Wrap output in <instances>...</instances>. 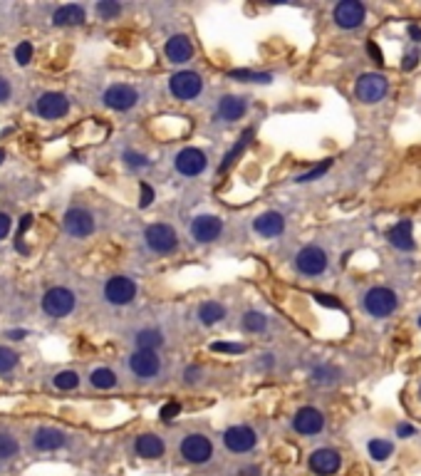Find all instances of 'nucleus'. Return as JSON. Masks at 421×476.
<instances>
[{"mask_svg": "<svg viewBox=\"0 0 421 476\" xmlns=\"http://www.w3.org/2000/svg\"><path fill=\"white\" fill-rule=\"evenodd\" d=\"M292 429L303 434V437H312V434H320L324 429V414L315 407H300L292 417Z\"/></svg>", "mask_w": 421, "mask_h": 476, "instance_id": "nucleus-11", "label": "nucleus"}, {"mask_svg": "<svg viewBox=\"0 0 421 476\" xmlns=\"http://www.w3.org/2000/svg\"><path fill=\"white\" fill-rule=\"evenodd\" d=\"M33 444H35V449H40V451H55L67 444V434L62 429H55V427H40V429L35 431Z\"/></svg>", "mask_w": 421, "mask_h": 476, "instance_id": "nucleus-23", "label": "nucleus"}, {"mask_svg": "<svg viewBox=\"0 0 421 476\" xmlns=\"http://www.w3.org/2000/svg\"><path fill=\"white\" fill-rule=\"evenodd\" d=\"M3 159H5V151L0 149V164H3Z\"/></svg>", "mask_w": 421, "mask_h": 476, "instance_id": "nucleus-55", "label": "nucleus"}, {"mask_svg": "<svg viewBox=\"0 0 421 476\" xmlns=\"http://www.w3.org/2000/svg\"><path fill=\"white\" fill-rule=\"evenodd\" d=\"M97 13L102 15V18H117L119 13H122V5L119 3H114V0H102V3H97Z\"/></svg>", "mask_w": 421, "mask_h": 476, "instance_id": "nucleus-38", "label": "nucleus"}, {"mask_svg": "<svg viewBox=\"0 0 421 476\" xmlns=\"http://www.w3.org/2000/svg\"><path fill=\"white\" fill-rule=\"evenodd\" d=\"M419 327H421V318H419Z\"/></svg>", "mask_w": 421, "mask_h": 476, "instance_id": "nucleus-56", "label": "nucleus"}, {"mask_svg": "<svg viewBox=\"0 0 421 476\" xmlns=\"http://www.w3.org/2000/svg\"><path fill=\"white\" fill-rule=\"evenodd\" d=\"M129 370L134 372L136 377L151 379L162 370V360H159L156 353H151V350H136L129 358Z\"/></svg>", "mask_w": 421, "mask_h": 476, "instance_id": "nucleus-15", "label": "nucleus"}, {"mask_svg": "<svg viewBox=\"0 0 421 476\" xmlns=\"http://www.w3.org/2000/svg\"><path fill=\"white\" fill-rule=\"evenodd\" d=\"M220 234H223V221L218 216L203 214L191 221V236L196 243H214L216 238H220Z\"/></svg>", "mask_w": 421, "mask_h": 476, "instance_id": "nucleus-12", "label": "nucleus"}, {"mask_svg": "<svg viewBox=\"0 0 421 476\" xmlns=\"http://www.w3.org/2000/svg\"><path fill=\"white\" fill-rule=\"evenodd\" d=\"M144 241L146 246L154 251V253H174L176 246H179V236L176 231L168 226V223H151L149 229L144 231Z\"/></svg>", "mask_w": 421, "mask_h": 476, "instance_id": "nucleus-3", "label": "nucleus"}, {"mask_svg": "<svg viewBox=\"0 0 421 476\" xmlns=\"http://www.w3.org/2000/svg\"><path fill=\"white\" fill-rule=\"evenodd\" d=\"M174 166L179 174H183V177H199V174L208 166V157H206V151L196 149V147H186V149H181L176 154Z\"/></svg>", "mask_w": 421, "mask_h": 476, "instance_id": "nucleus-9", "label": "nucleus"}, {"mask_svg": "<svg viewBox=\"0 0 421 476\" xmlns=\"http://www.w3.org/2000/svg\"><path fill=\"white\" fill-rule=\"evenodd\" d=\"M75 305H77V298L67 288H50L42 295V310L52 318H65L75 310Z\"/></svg>", "mask_w": 421, "mask_h": 476, "instance_id": "nucleus-5", "label": "nucleus"}, {"mask_svg": "<svg viewBox=\"0 0 421 476\" xmlns=\"http://www.w3.org/2000/svg\"><path fill=\"white\" fill-rule=\"evenodd\" d=\"M134 451L142 459H162L164 451H166V444L156 434H139L134 442Z\"/></svg>", "mask_w": 421, "mask_h": 476, "instance_id": "nucleus-24", "label": "nucleus"}, {"mask_svg": "<svg viewBox=\"0 0 421 476\" xmlns=\"http://www.w3.org/2000/svg\"><path fill=\"white\" fill-rule=\"evenodd\" d=\"M268 327V318L258 310H251V313L243 315V330L248 333H260V330H266Z\"/></svg>", "mask_w": 421, "mask_h": 476, "instance_id": "nucleus-34", "label": "nucleus"}, {"mask_svg": "<svg viewBox=\"0 0 421 476\" xmlns=\"http://www.w3.org/2000/svg\"><path fill=\"white\" fill-rule=\"evenodd\" d=\"M246 112H248V99L246 97L226 95V97H220L216 114H218V119H223V122H238V119H243Z\"/></svg>", "mask_w": 421, "mask_h": 476, "instance_id": "nucleus-21", "label": "nucleus"}, {"mask_svg": "<svg viewBox=\"0 0 421 476\" xmlns=\"http://www.w3.org/2000/svg\"><path fill=\"white\" fill-rule=\"evenodd\" d=\"M251 137H253V129L243 131V137H240L238 142L233 144V149L228 151L226 157H223V162H220V171H228L235 162H238V157L243 154V151H246V147H248V142H251Z\"/></svg>", "mask_w": 421, "mask_h": 476, "instance_id": "nucleus-28", "label": "nucleus"}, {"mask_svg": "<svg viewBox=\"0 0 421 476\" xmlns=\"http://www.w3.org/2000/svg\"><path fill=\"white\" fill-rule=\"evenodd\" d=\"M310 377L315 385H332V382H337V377H340V370L332 365H320L310 372Z\"/></svg>", "mask_w": 421, "mask_h": 476, "instance_id": "nucleus-31", "label": "nucleus"}, {"mask_svg": "<svg viewBox=\"0 0 421 476\" xmlns=\"http://www.w3.org/2000/svg\"><path fill=\"white\" fill-rule=\"evenodd\" d=\"M414 434H416V427H414V424H407V422L396 424V437L409 439V437H414Z\"/></svg>", "mask_w": 421, "mask_h": 476, "instance_id": "nucleus-45", "label": "nucleus"}, {"mask_svg": "<svg viewBox=\"0 0 421 476\" xmlns=\"http://www.w3.org/2000/svg\"><path fill=\"white\" fill-rule=\"evenodd\" d=\"M10 226H13V223H10V216L0 211V241H3V238L10 234Z\"/></svg>", "mask_w": 421, "mask_h": 476, "instance_id": "nucleus-48", "label": "nucleus"}, {"mask_svg": "<svg viewBox=\"0 0 421 476\" xmlns=\"http://www.w3.org/2000/svg\"><path fill=\"white\" fill-rule=\"evenodd\" d=\"M134 342L139 350H151V353H156V347L164 345V335L159 333V330L146 327V330H139V333H136Z\"/></svg>", "mask_w": 421, "mask_h": 476, "instance_id": "nucleus-27", "label": "nucleus"}, {"mask_svg": "<svg viewBox=\"0 0 421 476\" xmlns=\"http://www.w3.org/2000/svg\"><path fill=\"white\" fill-rule=\"evenodd\" d=\"M335 23L340 27H344V30H355V27H359L364 23V15H367V10H364V5L359 3V0H342L340 5H335Z\"/></svg>", "mask_w": 421, "mask_h": 476, "instance_id": "nucleus-13", "label": "nucleus"}, {"mask_svg": "<svg viewBox=\"0 0 421 476\" xmlns=\"http://www.w3.org/2000/svg\"><path fill=\"white\" fill-rule=\"evenodd\" d=\"M367 449H370V457L374 459V462H387V459L394 454V444L387 442V439H372V442L367 444Z\"/></svg>", "mask_w": 421, "mask_h": 476, "instance_id": "nucleus-30", "label": "nucleus"}, {"mask_svg": "<svg viewBox=\"0 0 421 476\" xmlns=\"http://www.w3.org/2000/svg\"><path fill=\"white\" fill-rule=\"evenodd\" d=\"M70 112V99L62 92H45L38 99V114L45 119H60Z\"/></svg>", "mask_w": 421, "mask_h": 476, "instance_id": "nucleus-18", "label": "nucleus"}, {"mask_svg": "<svg viewBox=\"0 0 421 476\" xmlns=\"http://www.w3.org/2000/svg\"><path fill=\"white\" fill-rule=\"evenodd\" d=\"M124 162L134 166V169H142V166H149V159L144 157V154H136V151H127L124 154Z\"/></svg>", "mask_w": 421, "mask_h": 476, "instance_id": "nucleus-43", "label": "nucleus"}, {"mask_svg": "<svg viewBox=\"0 0 421 476\" xmlns=\"http://www.w3.org/2000/svg\"><path fill=\"white\" fill-rule=\"evenodd\" d=\"M30 223H33V216H23V221H20V236L30 229Z\"/></svg>", "mask_w": 421, "mask_h": 476, "instance_id": "nucleus-52", "label": "nucleus"}, {"mask_svg": "<svg viewBox=\"0 0 421 476\" xmlns=\"http://www.w3.org/2000/svg\"><path fill=\"white\" fill-rule=\"evenodd\" d=\"M295 266L303 275H320L327 271V253L320 246H305L295 255Z\"/></svg>", "mask_w": 421, "mask_h": 476, "instance_id": "nucleus-10", "label": "nucleus"}, {"mask_svg": "<svg viewBox=\"0 0 421 476\" xmlns=\"http://www.w3.org/2000/svg\"><path fill=\"white\" fill-rule=\"evenodd\" d=\"M253 231L263 236V238H278L285 231V216L278 214V211H266L253 221Z\"/></svg>", "mask_w": 421, "mask_h": 476, "instance_id": "nucleus-19", "label": "nucleus"}, {"mask_svg": "<svg viewBox=\"0 0 421 476\" xmlns=\"http://www.w3.org/2000/svg\"><path fill=\"white\" fill-rule=\"evenodd\" d=\"M318 305H324V308H342L340 305V300H332V295H324V293H315L312 295Z\"/></svg>", "mask_w": 421, "mask_h": 476, "instance_id": "nucleus-44", "label": "nucleus"}, {"mask_svg": "<svg viewBox=\"0 0 421 476\" xmlns=\"http://www.w3.org/2000/svg\"><path fill=\"white\" fill-rule=\"evenodd\" d=\"M223 318H226V308L220 305V303H216V300H206L199 308V320H201L203 325H216Z\"/></svg>", "mask_w": 421, "mask_h": 476, "instance_id": "nucleus-26", "label": "nucleus"}, {"mask_svg": "<svg viewBox=\"0 0 421 476\" xmlns=\"http://www.w3.org/2000/svg\"><path fill=\"white\" fill-rule=\"evenodd\" d=\"M387 92H389V82L384 75H379V72H367V75H362V77L357 79V85H355L357 99L364 102V105H377V102H382V99L387 97Z\"/></svg>", "mask_w": 421, "mask_h": 476, "instance_id": "nucleus-1", "label": "nucleus"}, {"mask_svg": "<svg viewBox=\"0 0 421 476\" xmlns=\"http://www.w3.org/2000/svg\"><path fill=\"white\" fill-rule=\"evenodd\" d=\"M18 451H20L18 439L13 434H8V431H0V462L18 457Z\"/></svg>", "mask_w": 421, "mask_h": 476, "instance_id": "nucleus-32", "label": "nucleus"}, {"mask_svg": "<svg viewBox=\"0 0 421 476\" xmlns=\"http://www.w3.org/2000/svg\"><path fill=\"white\" fill-rule=\"evenodd\" d=\"M181 414V405L179 402H166V405L159 410V417H162V422H171L174 417H179Z\"/></svg>", "mask_w": 421, "mask_h": 476, "instance_id": "nucleus-41", "label": "nucleus"}, {"mask_svg": "<svg viewBox=\"0 0 421 476\" xmlns=\"http://www.w3.org/2000/svg\"><path fill=\"white\" fill-rule=\"evenodd\" d=\"M90 382L97 390H112V387L117 385V375L110 370V367H97V370L90 375Z\"/></svg>", "mask_w": 421, "mask_h": 476, "instance_id": "nucleus-29", "label": "nucleus"}, {"mask_svg": "<svg viewBox=\"0 0 421 476\" xmlns=\"http://www.w3.org/2000/svg\"><path fill=\"white\" fill-rule=\"evenodd\" d=\"M179 454L188 464H208L211 457H214V444L203 434H188V437H183L181 447H179Z\"/></svg>", "mask_w": 421, "mask_h": 476, "instance_id": "nucleus-6", "label": "nucleus"}, {"mask_svg": "<svg viewBox=\"0 0 421 476\" xmlns=\"http://www.w3.org/2000/svg\"><path fill=\"white\" fill-rule=\"evenodd\" d=\"M419 394H421V392H419Z\"/></svg>", "mask_w": 421, "mask_h": 476, "instance_id": "nucleus-57", "label": "nucleus"}, {"mask_svg": "<svg viewBox=\"0 0 421 476\" xmlns=\"http://www.w3.org/2000/svg\"><path fill=\"white\" fill-rule=\"evenodd\" d=\"M223 444L233 454H246V451H251L258 444V434L248 424H235V427H228L223 431Z\"/></svg>", "mask_w": 421, "mask_h": 476, "instance_id": "nucleus-7", "label": "nucleus"}, {"mask_svg": "<svg viewBox=\"0 0 421 476\" xmlns=\"http://www.w3.org/2000/svg\"><path fill=\"white\" fill-rule=\"evenodd\" d=\"M139 102V92L129 85H112L110 90L104 92V105L110 110L127 112Z\"/></svg>", "mask_w": 421, "mask_h": 476, "instance_id": "nucleus-16", "label": "nucleus"}, {"mask_svg": "<svg viewBox=\"0 0 421 476\" xmlns=\"http://www.w3.org/2000/svg\"><path fill=\"white\" fill-rule=\"evenodd\" d=\"M8 338H10V340H23V338H27V330H10V333H8Z\"/></svg>", "mask_w": 421, "mask_h": 476, "instance_id": "nucleus-54", "label": "nucleus"}, {"mask_svg": "<svg viewBox=\"0 0 421 476\" xmlns=\"http://www.w3.org/2000/svg\"><path fill=\"white\" fill-rule=\"evenodd\" d=\"M164 53H166L168 62L183 65V62H188V60L194 58V45H191V40H188L186 35H174V38L166 40Z\"/></svg>", "mask_w": 421, "mask_h": 476, "instance_id": "nucleus-22", "label": "nucleus"}, {"mask_svg": "<svg viewBox=\"0 0 421 476\" xmlns=\"http://www.w3.org/2000/svg\"><path fill=\"white\" fill-rule=\"evenodd\" d=\"M419 50H411V53H407V58H404V62H402V70H414L416 65H419Z\"/></svg>", "mask_w": 421, "mask_h": 476, "instance_id": "nucleus-46", "label": "nucleus"}, {"mask_svg": "<svg viewBox=\"0 0 421 476\" xmlns=\"http://www.w3.org/2000/svg\"><path fill=\"white\" fill-rule=\"evenodd\" d=\"M199 375H201V367H196V365H191L186 370V382L188 385H194L196 379H199Z\"/></svg>", "mask_w": 421, "mask_h": 476, "instance_id": "nucleus-49", "label": "nucleus"}, {"mask_svg": "<svg viewBox=\"0 0 421 476\" xmlns=\"http://www.w3.org/2000/svg\"><path fill=\"white\" fill-rule=\"evenodd\" d=\"M387 241L394 248H399V251H414L416 248L414 223L409 221V218H402L399 223H394V226L387 231Z\"/></svg>", "mask_w": 421, "mask_h": 476, "instance_id": "nucleus-20", "label": "nucleus"}, {"mask_svg": "<svg viewBox=\"0 0 421 476\" xmlns=\"http://www.w3.org/2000/svg\"><path fill=\"white\" fill-rule=\"evenodd\" d=\"M10 97V85H8V79L0 77V102H5Z\"/></svg>", "mask_w": 421, "mask_h": 476, "instance_id": "nucleus-50", "label": "nucleus"}, {"mask_svg": "<svg viewBox=\"0 0 421 476\" xmlns=\"http://www.w3.org/2000/svg\"><path fill=\"white\" fill-rule=\"evenodd\" d=\"M62 226L70 236L75 238H87V236L94 231V218H92L90 211L84 209H70L62 218Z\"/></svg>", "mask_w": 421, "mask_h": 476, "instance_id": "nucleus-17", "label": "nucleus"}, {"mask_svg": "<svg viewBox=\"0 0 421 476\" xmlns=\"http://www.w3.org/2000/svg\"><path fill=\"white\" fill-rule=\"evenodd\" d=\"M231 77L238 79V82H263V85H270V82H272V75H270V72L231 70Z\"/></svg>", "mask_w": 421, "mask_h": 476, "instance_id": "nucleus-33", "label": "nucleus"}, {"mask_svg": "<svg viewBox=\"0 0 421 476\" xmlns=\"http://www.w3.org/2000/svg\"><path fill=\"white\" fill-rule=\"evenodd\" d=\"M18 353L15 350H10V347H3L0 345V375L3 372H10L15 365H18Z\"/></svg>", "mask_w": 421, "mask_h": 476, "instance_id": "nucleus-36", "label": "nucleus"}, {"mask_svg": "<svg viewBox=\"0 0 421 476\" xmlns=\"http://www.w3.org/2000/svg\"><path fill=\"white\" fill-rule=\"evenodd\" d=\"M211 350H214V353H231V355L246 353V347L240 345V342H214Z\"/></svg>", "mask_w": 421, "mask_h": 476, "instance_id": "nucleus-40", "label": "nucleus"}, {"mask_svg": "<svg viewBox=\"0 0 421 476\" xmlns=\"http://www.w3.org/2000/svg\"><path fill=\"white\" fill-rule=\"evenodd\" d=\"M332 166V162L330 159H327V162H322L320 164V166H315V169H310V171H305V174H298V177H295V181L298 184H307V181H315V179H320L324 174V171L330 169Z\"/></svg>", "mask_w": 421, "mask_h": 476, "instance_id": "nucleus-37", "label": "nucleus"}, {"mask_svg": "<svg viewBox=\"0 0 421 476\" xmlns=\"http://www.w3.org/2000/svg\"><path fill=\"white\" fill-rule=\"evenodd\" d=\"M104 298L110 300L112 305H129L136 298V283L127 275H114L104 286Z\"/></svg>", "mask_w": 421, "mask_h": 476, "instance_id": "nucleus-8", "label": "nucleus"}, {"mask_svg": "<svg viewBox=\"0 0 421 476\" xmlns=\"http://www.w3.org/2000/svg\"><path fill=\"white\" fill-rule=\"evenodd\" d=\"M77 385H79V375L75 370L60 372L58 377H55V387H58V390H75Z\"/></svg>", "mask_w": 421, "mask_h": 476, "instance_id": "nucleus-35", "label": "nucleus"}, {"mask_svg": "<svg viewBox=\"0 0 421 476\" xmlns=\"http://www.w3.org/2000/svg\"><path fill=\"white\" fill-rule=\"evenodd\" d=\"M238 476H260V469H255V466H246V469H240Z\"/></svg>", "mask_w": 421, "mask_h": 476, "instance_id": "nucleus-53", "label": "nucleus"}, {"mask_svg": "<svg viewBox=\"0 0 421 476\" xmlns=\"http://www.w3.org/2000/svg\"><path fill=\"white\" fill-rule=\"evenodd\" d=\"M84 20H87V13L82 5H62L52 15L55 25H82Z\"/></svg>", "mask_w": 421, "mask_h": 476, "instance_id": "nucleus-25", "label": "nucleus"}, {"mask_svg": "<svg viewBox=\"0 0 421 476\" xmlns=\"http://www.w3.org/2000/svg\"><path fill=\"white\" fill-rule=\"evenodd\" d=\"M154 203V189H151L149 184H139V206L142 209H146V206H151Z\"/></svg>", "mask_w": 421, "mask_h": 476, "instance_id": "nucleus-42", "label": "nucleus"}, {"mask_svg": "<svg viewBox=\"0 0 421 476\" xmlns=\"http://www.w3.org/2000/svg\"><path fill=\"white\" fill-rule=\"evenodd\" d=\"M399 305V298L392 288H372L370 293L364 295V310L372 318H387L392 315Z\"/></svg>", "mask_w": 421, "mask_h": 476, "instance_id": "nucleus-4", "label": "nucleus"}, {"mask_svg": "<svg viewBox=\"0 0 421 476\" xmlns=\"http://www.w3.org/2000/svg\"><path fill=\"white\" fill-rule=\"evenodd\" d=\"M310 471L312 474H318V476H332L340 471V466H342V457H340V451L335 449H315L310 454Z\"/></svg>", "mask_w": 421, "mask_h": 476, "instance_id": "nucleus-14", "label": "nucleus"}, {"mask_svg": "<svg viewBox=\"0 0 421 476\" xmlns=\"http://www.w3.org/2000/svg\"><path fill=\"white\" fill-rule=\"evenodd\" d=\"M367 53L372 55V60H374L377 65H384V55H382V50L377 47V42H367Z\"/></svg>", "mask_w": 421, "mask_h": 476, "instance_id": "nucleus-47", "label": "nucleus"}, {"mask_svg": "<svg viewBox=\"0 0 421 476\" xmlns=\"http://www.w3.org/2000/svg\"><path fill=\"white\" fill-rule=\"evenodd\" d=\"M15 60H18V65H27L33 60V42H20L15 47Z\"/></svg>", "mask_w": 421, "mask_h": 476, "instance_id": "nucleus-39", "label": "nucleus"}, {"mask_svg": "<svg viewBox=\"0 0 421 476\" xmlns=\"http://www.w3.org/2000/svg\"><path fill=\"white\" fill-rule=\"evenodd\" d=\"M168 90H171V95H174L176 99L191 102V99H196L199 95H201L203 79H201V75H196V72L181 70V72H176V75H171V79H168Z\"/></svg>", "mask_w": 421, "mask_h": 476, "instance_id": "nucleus-2", "label": "nucleus"}, {"mask_svg": "<svg viewBox=\"0 0 421 476\" xmlns=\"http://www.w3.org/2000/svg\"><path fill=\"white\" fill-rule=\"evenodd\" d=\"M407 33H409V38L414 40V42H419V40H421V27L419 25H409Z\"/></svg>", "mask_w": 421, "mask_h": 476, "instance_id": "nucleus-51", "label": "nucleus"}]
</instances>
